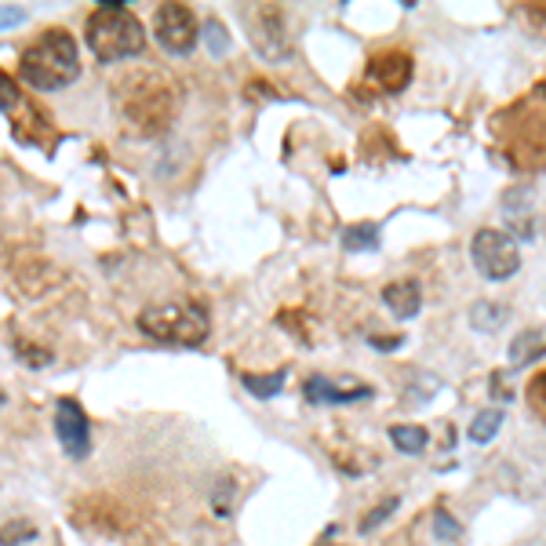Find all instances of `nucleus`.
<instances>
[{
  "instance_id": "nucleus-16",
  "label": "nucleus",
  "mask_w": 546,
  "mask_h": 546,
  "mask_svg": "<svg viewBox=\"0 0 546 546\" xmlns=\"http://www.w3.org/2000/svg\"><path fill=\"white\" fill-rule=\"evenodd\" d=\"M284 379H288V372H270V375L244 372L241 375V386L252 397H259V401H270V397H277L284 390Z\"/></svg>"
},
{
  "instance_id": "nucleus-14",
  "label": "nucleus",
  "mask_w": 546,
  "mask_h": 546,
  "mask_svg": "<svg viewBox=\"0 0 546 546\" xmlns=\"http://www.w3.org/2000/svg\"><path fill=\"white\" fill-rule=\"evenodd\" d=\"M506 321H510V310H506L503 303H488V299H481V303L470 306V328H474V332L492 335V332H499Z\"/></svg>"
},
{
  "instance_id": "nucleus-2",
  "label": "nucleus",
  "mask_w": 546,
  "mask_h": 546,
  "mask_svg": "<svg viewBox=\"0 0 546 546\" xmlns=\"http://www.w3.org/2000/svg\"><path fill=\"white\" fill-rule=\"evenodd\" d=\"M84 41H88L91 55L99 62H124L132 55H142L146 33H142V22L128 11L124 0H102L99 8L88 15Z\"/></svg>"
},
{
  "instance_id": "nucleus-11",
  "label": "nucleus",
  "mask_w": 546,
  "mask_h": 546,
  "mask_svg": "<svg viewBox=\"0 0 546 546\" xmlns=\"http://www.w3.org/2000/svg\"><path fill=\"white\" fill-rule=\"evenodd\" d=\"M383 306L397 321H412L419 310H423V292L415 281H394L383 288Z\"/></svg>"
},
{
  "instance_id": "nucleus-13",
  "label": "nucleus",
  "mask_w": 546,
  "mask_h": 546,
  "mask_svg": "<svg viewBox=\"0 0 546 546\" xmlns=\"http://www.w3.org/2000/svg\"><path fill=\"white\" fill-rule=\"evenodd\" d=\"M339 244H343L346 252H379V244H383V230L375 223H354V226H346L343 237H339Z\"/></svg>"
},
{
  "instance_id": "nucleus-20",
  "label": "nucleus",
  "mask_w": 546,
  "mask_h": 546,
  "mask_svg": "<svg viewBox=\"0 0 546 546\" xmlns=\"http://www.w3.org/2000/svg\"><path fill=\"white\" fill-rule=\"evenodd\" d=\"M233 496H237V488H233V477H219V485L212 492V510L219 517H230L233 514Z\"/></svg>"
},
{
  "instance_id": "nucleus-17",
  "label": "nucleus",
  "mask_w": 546,
  "mask_h": 546,
  "mask_svg": "<svg viewBox=\"0 0 546 546\" xmlns=\"http://www.w3.org/2000/svg\"><path fill=\"white\" fill-rule=\"evenodd\" d=\"M499 426H503V412L499 408H485V412H477L466 426V437L474 441V445H488L492 437L499 434Z\"/></svg>"
},
{
  "instance_id": "nucleus-4",
  "label": "nucleus",
  "mask_w": 546,
  "mask_h": 546,
  "mask_svg": "<svg viewBox=\"0 0 546 546\" xmlns=\"http://www.w3.org/2000/svg\"><path fill=\"white\" fill-rule=\"evenodd\" d=\"M470 263L485 281H510L521 270L517 241L503 230H477L470 237Z\"/></svg>"
},
{
  "instance_id": "nucleus-21",
  "label": "nucleus",
  "mask_w": 546,
  "mask_h": 546,
  "mask_svg": "<svg viewBox=\"0 0 546 546\" xmlns=\"http://www.w3.org/2000/svg\"><path fill=\"white\" fill-rule=\"evenodd\" d=\"M11 350H15V357H19L26 368H48V364H51L48 350H37V346L22 343V339H15V343H11Z\"/></svg>"
},
{
  "instance_id": "nucleus-10",
  "label": "nucleus",
  "mask_w": 546,
  "mask_h": 546,
  "mask_svg": "<svg viewBox=\"0 0 546 546\" xmlns=\"http://www.w3.org/2000/svg\"><path fill=\"white\" fill-rule=\"evenodd\" d=\"M503 223L517 241L536 237V208H532V190L528 186H517L503 197Z\"/></svg>"
},
{
  "instance_id": "nucleus-26",
  "label": "nucleus",
  "mask_w": 546,
  "mask_h": 546,
  "mask_svg": "<svg viewBox=\"0 0 546 546\" xmlns=\"http://www.w3.org/2000/svg\"><path fill=\"white\" fill-rule=\"evenodd\" d=\"M22 19H26V11H19V8H4V30H11V26H19Z\"/></svg>"
},
{
  "instance_id": "nucleus-18",
  "label": "nucleus",
  "mask_w": 546,
  "mask_h": 546,
  "mask_svg": "<svg viewBox=\"0 0 546 546\" xmlns=\"http://www.w3.org/2000/svg\"><path fill=\"white\" fill-rule=\"evenodd\" d=\"M397 506H401V499H397V496H386L379 506H372V510H368V514L361 517V536H368V532H375V528L383 525L386 517L394 514Z\"/></svg>"
},
{
  "instance_id": "nucleus-25",
  "label": "nucleus",
  "mask_w": 546,
  "mask_h": 546,
  "mask_svg": "<svg viewBox=\"0 0 546 546\" xmlns=\"http://www.w3.org/2000/svg\"><path fill=\"white\" fill-rule=\"evenodd\" d=\"M488 390H492V397H496V401H503V405H510V401H514V390H510V386H506V375L503 372H492V379H488Z\"/></svg>"
},
{
  "instance_id": "nucleus-23",
  "label": "nucleus",
  "mask_w": 546,
  "mask_h": 546,
  "mask_svg": "<svg viewBox=\"0 0 546 546\" xmlns=\"http://www.w3.org/2000/svg\"><path fill=\"white\" fill-rule=\"evenodd\" d=\"M33 536H37V528H33L30 521H11V525H4V546H19Z\"/></svg>"
},
{
  "instance_id": "nucleus-8",
  "label": "nucleus",
  "mask_w": 546,
  "mask_h": 546,
  "mask_svg": "<svg viewBox=\"0 0 546 546\" xmlns=\"http://www.w3.org/2000/svg\"><path fill=\"white\" fill-rule=\"evenodd\" d=\"M368 81L383 95H401L412 81V59L401 55V51H386V55H375L368 62Z\"/></svg>"
},
{
  "instance_id": "nucleus-3",
  "label": "nucleus",
  "mask_w": 546,
  "mask_h": 546,
  "mask_svg": "<svg viewBox=\"0 0 546 546\" xmlns=\"http://www.w3.org/2000/svg\"><path fill=\"white\" fill-rule=\"evenodd\" d=\"M208 310L201 303H161L146 306L139 314V332L150 335L153 343L193 350L208 339Z\"/></svg>"
},
{
  "instance_id": "nucleus-27",
  "label": "nucleus",
  "mask_w": 546,
  "mask_h": 546,
  "mask_svg": "<svg viewBox=\"0 0 546 546\" xmlns=\"http://www.w3.org/2000/svg\"><path fill=\"white\" fill-rule=\"evenodd\" d=\"M317 546H328V539H324V543H317Z\"/></svg>"
},
{
  "instance_id": "nucleus-24",
  "label": "nucleus",
  "mask_w": 546,
  "mask_h": 546,
  "mask_svg": "<svg viewBox=\"0 0 546 546\" xmlns=\"http://www.w3.org/2000/svg\"><path fill=\"white\" fill-rule=\"evenodd\" d=\"M368 346L372 350H383V354H394L405 346V335H368Z\"/></svg>"
},
{
  "instance_id": "nucleus-5",
  "label": "nucleus",
  "mask_w": 546,
  "mask_h": 546,
  "mask_svg": "<svg viewBox=\"0 0 546 546\" xmlns=\"http://www.w3.org/2000/svg\"><path fill=\"white\" fill-rule=\"evenodd\" d=\"M201 26L193 19V11L186 4H161L157 15H153V37L168 55H190L201 41Z\"/></svg>"
},
{
  "instance_id": "nucleus-15",
  "label": "nucleus",
  "mask_w": 546,
  "mask_h": 546,
  "mask_svg": "<svg viewBox=\"0 0 546 546\" xmlns=\"http://www.w3.org/2000/svg\"><path fill=\"white\" fill-rule=\"evenodd\" d=\"M390 441H394L397 452H405V455H423V452H426V445H430V434H426V426L394 423V426H390Z\"/></svg>"
},
{
  "instance_id": "nucleus-9",
  "label": "nucleus",
  "mask_w": 546,
  "mask_h": 546,
  "mask_svg": "<svg viewBox=\"0 0 546 546\" xmlns=\"http://www.w3.org/2000/svg\"><path fill=\"white\" fill-rule=\"evenodd\" d=\"M346 379L332 383V379H324V375H310L303 383V397L310 405H354V401H368L372 397V386H343Z\"/></svg>"
},
{
  "instance_id": "nucleus-7",
  "label": "nucleus",
  "mask_w": 546,
  "mask_h": 546,
  "mask_svg": "<svg viewBox=\"0 0 546 546\" xmlns=\"http://www.w3.org/2000/svg\"><path fill=\"white\" fill-rule=\"evenodd\" d=\"M55 437H59L62 452L70 455L73 463H81L91 455V423L84 408L70 397H62L55 405Z\"/></svg>"
},
{
  "instance_id": "nucleus-1",
  "label": "nucleus",
  "mask_w": 546,
  "mask_h": 546,
  "mask_svg": "<svg viewBox=\"0 0 546 546\" xmlns=\"http://www.w3.org/2000/svg\"><path fill=\"white\" fill-rule=\"evenodd\" d=\"M22 81L33 91H62L81 77L77 41L66 30H48L19 55Z\"/></svg>"
},
{
  "instance_id": "nucleus-19",
  "label": "nucleus",
  "mask_w": 546,
  "mask_h": 546,
  "mask_svg": "<svg viewBox=\"0 0 546 546\" xmlns=\"http://www.w3.org/2000/svg\"><path fill=\"white\" fill-rule=\"evenodd\" d=\"M201 37L208 41V51H212L215 59L230 51V33H226V26L219 19H208V22H204V33H201Z\"/></svg>"
},
{
  "instance_id": "nucleus-12",
  "label": "nucleus",
  "mask_w": 546,
  "mask_h": 546,
  "mask_svg": "<svg viewBox=\"0 0 546 546\" xmlns=\"http://www.w3.org/2000/svg\"><path fill=\"white\" fill-rule=\"evenodd\" d=\"M546 354V324L539 328H525V332H517L510 339V368H528V364H536L539 357Z\"/></svg>"
},
{
  "instance_id": "nucleus-22",
  "label": "nucleus",
  "mask_w": 546,
  "mask_h": 546,
  "mask_svg": "<svg viewBox=\"0 0 546 546\" xmlns=\"http://www.w3.org/2000/svg\"><path fill=\"white\" fill-rule=\"evenodd\" d=\"M434 536L445 539V543H455V539H463V528H459V521L448 510H434Z\"/></svg>"
},
{
  "instance_id": "nucleus-6",
  "label": "nucleus",
  "mask_w": 546,
  "mask_h": 546,
  "mask_svg": "<svg viewBox=\"0 0 546 546\" xmlns=\"http://www.w3.org/2000/svg\"><path fill=\"white\" fill-rule=\"evenodd\" d=\"M244 22H248V33H252L255 51L270 62H288L292 59V44L284 37V22L281 11L270 8V4H259V8L244 11Z\"/></svg>"
}]
</instances>
